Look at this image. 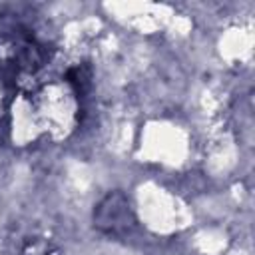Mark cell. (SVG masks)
<instances>
[{"instance_id":"obj_1","label":"cell","mask_w":255,"mask_h":255,"mask_svg":"<svg viewBox=\"0 0 255 255\" xmlns=\"http://www.w3.org/2000/svg\"><path fill=\"white\" fill-rule=\"evenodd\" d=\"M133 223H135V217L129 207V201L120 191L106 195L94 211V225L112 235L129 231L133 227Z\"/></svg>"}]
</instances>
